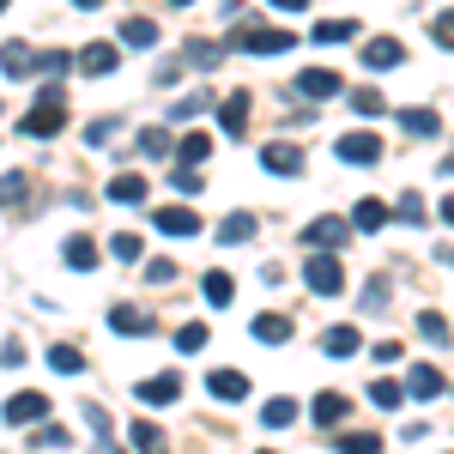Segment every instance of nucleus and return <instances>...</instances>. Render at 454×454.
I'll return each instance as SVG.
<instances>
[{
  "label": "nucleus",
  "instance_id": "obj_1",
  "mask_svg": "<svg viewBox=\"0 0 454 454\" xmlns=\"http://www.w3.org/2000/svg\"><path fill=\"white\" fill-rule=\"evenodd\" d=\"M31 140H55L61 128H67V98H61V85H49L31 109H25V121H19Z\"/></svg>",
  "mask_w": 454,
  "mask_h": 454
},
{
  "label": "nucleus",
  "instance_id": "obj_2",
  "mask_svg": "<svg viewBox=\"0 0 454 454\" xmlns=\"http://www.w3.org/2000/svg\"><path fill=\"white\" fill-rule=\"evenodd\" d=\"M237 49L243 55H291L297 36L285 31V25H237Z\"/></svg>",
  "mask_w": 454,
  "mask_h": 454
},
{
  "label": "nucleus",
  "instance_id": "obj_3",
  "mask_svg": "<svg viewBox=\"0 0 454 454\" xmlns=\"http://www.w3.org/2000/svg\"><path fill=\"white\" fill-rule=\"evenodd\" d=\"M346 243H351V224L333 218V212H321V218L303 224V248H309V254H333V248H346Z\"/></svg>",
  "mask_w": 454,
  "mask_h": 454
},
{
  "label": "nucleus",
  "instance_id": "obj_4",
  "mask_svg": "<svg viewBox=\"0 0 454 454\" xmlns=\"http://www.w3.org/2000/svg\"><path fill=\"white\" fill-rule=\"evenodd\" d=\"M303 285H309L315 297H340V291H346L340 254H309V261H303Z\"/></svg>",
  "mask_w": 454,
  "mask_h": 454
},
{
  "label": "nucleus",
  "instance_id": "obj_5",
  "mask_svg": "<svg viewBox=\"0 0 454 454\" xmlns=\"http://www.w3.org/2000/svg\"><path fill=\"white\" fill-rule=\"evenodd\" d=\"M400 394H406V400H442V394H449V376H442L436 364H412V376L400 382Z\"/></svg>",
  "mask_w": 454,
  "mask_h": 454
},
{
  "label": "nucleus",
  "instance_id": "obj_6",
  "mask_svg": "<svg viewBox=\"0 0 454 454\" xmlns=\"http://www.w3.org/2000/svg\"><path fill=\"white\" fill-rule=\"evenodd\" d=\"M73 67L85 73V79H104V73L121 67V55H115V43H85V49L73 55Z\"/></svg>",
  "mask_w": 454,
  "mask_h": 454
},
{
  "label": "nucleus",
  "instance_id": "obj_7",
  "mask_svg": "<svg viewBox=\"0 0 454 454\" xmlns=\"http://www.w3.org/2000/svg\"><path fill=\"white\" fill-rule=\"evenodd\" d=\"M0 419L6 424H49V394H12L0 406Z\"/></svg>",
  "mask_w": 454,
  "mask_h": 454
},
{
  "label": "nucleus",
  "instance_id": "obj_8",
  "mask_svg": "<svg viewBox=\"0 0 454 454\" xmlns=\"http://www.w3.org/2000/svg\"><path fill=\"white\" fill-rule=\"evenodd\" d=\"M333 152H340L346 164H382V134H340Z\"/></svg>",
  "mask_w": 454,
  "mask_h": 454
},
{
  "label": "nucleus",
  "instance_id": "obj_9",
  "mask_svg": "<svg viewBox=\"0 0 454 454\" xmlns=\"http://www.w3.org/2000/svg\"><path fill=\"white\" fill-rule=\"evenodd\" d=\"M145 194H152V188H145V176H140V170L109 176V188H104V200H109V207H140Z\"/></svg>",
  "mask_w": 454,
  "mask_h": 454
},
{
  "label": "nucleus",
  "instance_id": "obj_10",
  "mask_svg": "<svg viewBox=\"0 0 454 454\" xmlns=\"http://www.w3.org/2000/svg\"><path fill=\"white\" fill-rule=\"evenodd\" d=\"M297 91H303V98H346V79L333 67H303L297 73Z\"/></svg>",
  "mask_w": 454,
  "mask_h": 454
},
{
  "label": "nucleus",
  "instance_id": "obj_11",
  "mask_svg": "<svg viewBox=\"0 0 454 454\" xmlns=\"http://www.w3.org/2000/svg\"><path fill=\"white\" fill-rule=\"evenodd\" d=\"M152 224H158L164 237H200V212H194V207H158V212H152Z\"/></svg>",
  "mask_w": 454,
  "mask_h": 454
},
{
  "label": "nucleus",
  "instance_id": "obj_12",
  "mask_svg": "<svg viewBox=\"0 0 454 454\" xmlns=\"http://www.w3.org/2000/svg\"><path fill=\"white\" fill-rule=\"evenodd\" d=\"M261 170H267V176H303V152H297V145H285V140L261 145Z\"/></svg>",
  "mask_w": 454,
  "mask_h": 454
},
{
  "label": "nucleus",
  "instance_id": "obj_13",
  "mask_svg": "<svg viewBox=\"0 0 454 454\" xmlns=\"http://www.w3.org/2000/svg\"><path fill=\"white\" fill-rule=\"evenodd\" d=\"M400 61H406L400 36H370V43H364V67L370 73H387V67H400Z\"/></svg>",
  "mask_w": 454,
  "mask_h": 454
},
{
  "label": "nucleus",
  "instance_id": "obj_14",
  "mask_svg": "<svg viewBox=\"0 0 454 454\" xmlns=\"http://www.w3.org/2000/svg\"><path fill=\"white\" fill-rule=\"evenodd\" d=\"M207 394H212V400L243 406V400H248V376H243V370H212V376H207Z\"/></svg>",
  "mask_w": 454,
  "mask_h": 454
},
{
  "label": "nucleus",
  "instance_id": "obj_15",
  "mask_svg": "<svg viewBox=\"0 0 454 454\" xmlns=\"http://www.w3.org/2000/svg\"><path fill=\"white\" fill-rule=\"evenodd\" d=\"M176 394H182V376H170V370H164V376H145V382L134 387V400H140V406H170Z\"/></svg>",
  "mask_w": 454,
  "mask_h": 454
},
{
  "label": "nucleus",
  "instance_id": "obj_16",
  "mask_svg": "<svg viewBox=\"0 0 454 454\" xmlns=\"http://www.w3.org/2000/svg\"><path fill=\"white\" fill-rule=\"evenodd\" d=\"M109 327H115L121 340H145V333H152V315L134 309V303H115V309H109Z\"/></svg>",
  "mask_w": 454,
  "mask_h": 454
},
{
  "label": "nucleus",
  "instance_id": "obj_17",
  "mask_svg": "<svg viewBox=\"0 0 454 454\" xmlns=\"http://www.w3.org/2000/svg\"><path fill=\"white\" fill-rule=\"evenodd\" d=\"M248 333H254L261 346H285V340H291V315H279V309L254 315V321H248Z\"/></svg>",
  "mask_w": 454,
  "mask_h": 454
},
{
  "label": "nucleus",
  "instance_id": "obj_18",
  "mask_svg": "<svg viewBox=\"0 0 454 454\" xmlns=\"http://www.w3.org/2000/svg\"><path fill=\"white\" fill-rule=\"evenodd\" d=\"M200 291H207V303H212V309L237 303V279H231L224 267H212V273H200Z\"/></svg>",
  "mask_w": 454,
  "mask_h": 454
},
{
  "label": "nucleus",
  "instance_id": "obj_19",
  "mask_svg": "<svg viewBox=\"0 0 454 454\" xmlns=\"http://www.w3.org/2000/svg\"><path fill=\"white\" fill-rule=\"evenodd\" d=\"M0 67L12 73V79H31L36 73V49L31 43H6V49H0Z\"/></svg>",
  "mask_w": 454,
  "mask_h": 454
},
{
  "label": "nucleus",
  "instance_id": "obj_20",
  "mask_svg": "<svg viewBox=\"0 0 454 454\" xmlns=\"http://www.w3.org/2000/svg\"><path fill=\"white\" fill-rule=\"evenodd\" d=\"M387 218H394V212H387V200H357V207H351V231H382Z\"/></svg>",
  "mask_w": 454,
  "mask_h": 454
},
{
  "label": "nucleus",
  "instance_id": "obj_21",
  "mask_svg": "<svg viewBox=\"0 0 454 454\" xmlns=\"http://www.w3.org/2000/svg\"><path fill=\"white\" fill-rule=\"evenodd\" d=\"M61 261H67L73 273H91V267H98V243H91V237H67V243H61Z\"/></svg>",
  "mask_w": 454,
  "mask_h": 454
},
{
  "label": "nucleus",
  "instance_id": "obj_22",
  "mask_svg": "<svg viewBox=\"0 0 454 454\" xmlns=\"http://www.w3.org/2000/svg\"><path fill=\"white\" fill-rule=\"evenodd\" d=\"M128 442H134V454H170V436H164L158 424H140V419L128 430Z\"/></svg>",
  "mask_w": 454,
  "mask_h": 454
},
{
  "label": "nucleus",
  "instance_id": "obj_23",
  "mask_svg": "<svg viewBox=\"0 0 454 454\" xmlns=\"http://www.w3.org/2000/svg\"><path fill=\"white\" fill-rule=\"evenodd\" d=\"M400 128L419 134V140H436V134H442V115H436V109H400Z\"/></svg>",
  "mask_w": 454,
  "mask_h": 454
},
{
  "label": "nucleus",
  "instance_id": "obj_24",
  "mask_svg": "<svg viewBox=\"0 0 454 454\" xmlns=\"http://www.w3.org/2000/svg\"><path fill=\"white\" fill-rule=\"evenodd\" d=\"M254 231H261V218H254V212H231V218H224V224H218V243H248V237H254Z\"/></svg>",
  "mask_w": 454,
  "mask_h": 454
},
{
  "label": "nucleus",
  "instance_id": "obj_25",
  "mask_svg": "<svg viewBox=\"0 0 454 454\" xmlns=\"http://www.w3.org/2000/svg\"><path fill=\"white\" fill-rule=\"evenodd\" d=\"M309 412H315V424H321V430H333V424H346L351 406H346V394H315Z\"/></svg>",
  "mask_w": 454,
  "mask_h": 454
},
{
  "label": "nucleus",
  "instance_id": "obj_26",
  "mask_svg": "<svg viewBox=\"0 0 454 454\" xmlns=\"http://www.w3.org/2000/svg\"><path fill=\"white\" fill-rule=\"evenodd\" d=\"M321 351L327 357H351V351H364V340H357V327H327L321 333Z\"/></svg>",
  "mask_w": 454,
  "mask_h": 454
},
{
  "label": "nucleus",
  "instance_id": "obj_27",
  "mask_svg": "<svg viewBox=\"0 0 454 454\" xmlns=\"http://www.w3.org/2000/svg\"><path fill=\"white\" fill-rule=\"evenodd\" d=\"M170 152L182 158V170H200V164L212 158V140H207V134H188V140H182V145H170Z\"/></svg>",
  "mask_w": 454,
  "mask_h": 454
},
{
  "label": "nucleus",
  "instance_id": "obj_28",
  "mask_svg": "<svg viewBox=\"0 0 454 454\" xmlns=\"http://www.w3.org/2000/svg\"><path fill=\"white\" fill-rule=\"evenodd\" d=\"M218 121H224V134H243L248 128V98L237 91V98H218Z\"/></svg>",
  "mask_w": 454,
  "mask_h": 454
},
{
  "label": "nucleus",
  "instance_id": "obj_29",
  "mask_svg": "<svg viewBox=\"0 0 454 454\" xmlns=\"http://www.w3.org/2000/svg\"><path fill=\"white\" fill-rule=\"evenodd\" d=\"M121 43H128V49H152V43H158V19H140V12H134V19L121 25Z\"/></svg>",
  "mask_w": 454,
  "mask_h": 454
},
{
  "label": "nucleus",
  "instance_id": "obj_30",
  "mask_svg": "<svg viewBox=\"0 0 454 454\" xmlns=\"http://www.w3.org/2000/svg\"><path fill=\"white\" fill-rule=\"evenodd\" d=\"M261 424H267V430H291V424H297V400H267V406H261Z\"/></svg>",
  "mask_w": 454,
  "mask_h": 454
},
{
  "label": "nucleus",
  "instance_id": "obj_31",
  "mask_svg": "<svg viewBox=\"0 0 454 454\" xmlns=\"http://www.w3.org/2000/svg\"><path fill=\"white\" fill-rule=\"evenodd\" d=\"M207 109H212L207 91H188V98H176V104L164 109V115H170V121H194V115H207Z\"/></svg>",
  "mask_w": 454,
  "mask_h": 454
},
{
  "label": "nucleus",
  "instance_id": "obj_32",
  "mask_svg": "<svg viewBox=\"0 0 454 454\" xmlns=\"http://www.w3.org/2000/svg\"><path fill=\"white\" fill-rule=\"evenodd\" d=\"M182 55H188V61H194V67H200V73H212V67H218V61H224V49H218V43H207V36H194V43H188Z\"/></svg>",
  "mask_w": 454,
  "mask_h": 454
},
{
  "label": "nucleus",
  "instance_id": "obj_33",
  "mask_svg": "<svg viewBox=\"0 0 454 454\" xmlns=\"http://www.w3.org/2000/svg\"><path fill=\"white\" fill-rule=\"evenodd\" d=\"M49 370H55V376H79V370H85V351H73V346H49Z\"/></svg>",
  "mask_w": 454,
  "mask_h": 454
},
{
  "label": "nucleus",
  "instance_id": "obj_34",
  "mask_svg": "<svg viewBox=\"0 0 454 454\" xmlns=\"http://www.w3.org/2000/svg\"><path fill=\"white\" fill-rule=\"evenodd\" d=\"M351 109H357L364 121H376V115H387V98H382V91H370V85H364V91H351Z\"/></svg>",
  "mask_w": 454,
  "mask_h": 454
},
{
  "label": "nucleus",
  "instance_id": "obj_35",
  "mask_svg": "<svg viewBox=\"0 0 454 454\" xmlns=\"http://www.w3.org/2000/svg\"><path fill=\"white\" fill-rule=\"evenodd\" d=\"M25 188H31V176H25V170H6V176H0V207H19V200H25Z\"/></svg>",
  "mask_w": 454,
  "mask_h": 454
},
{
  "label": "nucleus",
  "instance_id": "obj_36",
  "mask_svg": "<svg viewBox=\"0 0 454 454\" xmlns=\"http://www.w3.org/2000/svg\"><path fill=\"white\" fill-rule=\"evenodd\" d=\"M351 36H357L351 19H321V25H315V43H351Z\"/></svg>",
  "mask_w": 454,
  "mask_h": 454
},
{
  "label": "nucleus",
  "instance_id": "obj_37",
  "mask_svg": "<svg viewBox=\"0 0 454 454\" xmlns=\"http://www.w3.org/2000/svg\"><path fill=\"white\" fill-rule=\"evenodd\" d=\"M340 454H382V436H370V430H346V436H340Z\"/></svg>",
  "mask_w": 454,
  "mask_h": 454
},
{
  "label": "nucleus",
  "instance_id": "obj_38",
  "mask_svg": "<svg viewBox=\"0 0 454 454\" xmlns=\"http://www.w3.org/2000/svg\"><path fill=\"white\" fill-rule=\"evenodd\" d=\"M419 333H424V340H430V346H449V315L424 309V315H419Z\"/></svg>",
  "mask_w": 454,
  "mask_h": 454
},
{
  "label": "nucleus",
  "instance_id": "obj_39",
  "mask_svg": "<svg viewBox=\"0 0 454 454\" xmlns=\"http://www.w3.org/2000/svg\"><path fill=\"white\" fill-rule=\"evenodd\" d=\"M207 340H212L207 321H188V327H176V351H182V357H188V351H200Z\"/></svg>",
  "mask_w": 454,
  "mask_h": 454
},
{
  "label": "nucleus",
  "instance_id": "obj_40",
  "mask_svg": "<svg viewBox=\"0 0 454 454\" xmlns=\"http://www.w3.org/2000/svg\"><path fill=\"white\" fill-rule=\"evenodd\" d=\"M140 158H170V134L164 128H140Z\"/></svg>",
  "mask_w": 454,
  "mask_h": 454
},
{
  "label": "nucleus",
  "instance_id": "obj_41",
  "mask_svg": "<svg viewBox=\"0 0 454 454\" xmlns=\"http://www.w3.org/2000/svg\"><path fill=\"white\" fill-rule=\"evenodd\" d=\"M357 309H364V315H376V309H387V279H382V273H376V279L364 285V297H357Z\"/></svg>",
  "mask_w": 454,
  "mask_h": 454
},
{
  "label": "nucleus",
  "instance_id": "obj_42",
  "mask_svg": "<svg viewBox=\"0 0 454 454\" xmlns=\"http://www.w3.org/2000/svg\"><path fill=\"white\" fill-rule=\"evenodd\" d=\"M370 400H376L382 412H394V406H400L406 394H400V382H387V376H376V387H370Z\"/></svg>",
  "mask_w": 454,
  "mask_h": 454
},
{
  "label": "nucleus",
  "instance_id": "obj_43",
  "mask_svg": "<svg viewBox=\"0 0 454 454\" xmlns=\"http://www.w3.org/2000/svg\"><path fill=\"white\" fill-rule=\"evenodd\" d=\"M140 237H134V231H121V237H115V243H109V254H115V261H140Z\"/></svg>",
  "mask_w": 454,
  "mask_h": 454
},
{
  "label": "nucleus",
  "instance_id": "obj_44",
  "mask_svg": "<svg viewBox=\"0 0 454 454\" xmlns=\"http://www.w3.org/2000/svg\"><path fill=\"white\" fill-rule=\"evenodd\" d=\"M115 128H121L115 115H104V121H91V128H85V145H104V140H115Z\"/></svg>",
  "mask_w": 454,
  "mask_h": 454
},
{
  "label": "nucleus",
  "instance_id": "obj_45",
  "mask_svg": "<svg viewBox=\"0 0 454 454\" xmlns=\"http://www.w3.org/2000/svg\"><path fill=\"white\" fill-rule=\"evenodd\" d=\"M73 436L67 430H61V424H43V430H36V449H67Z\"/></svg>",
  "mask_w": 454,
  "mask_h": 454
},
{
  "label": "nucleus",
  "instance_id": "obj_46",
  "mask_svg": "<svg viewBox=\"0 0 454 454\" xmlns=\"http://www.w3.org/2000/svg\"><path fill=\"white\" fill-rule=\"evenodd\" d=\"M36 67L49 73V79H61V73L73 67V55H61V49H55V55H36Z\"/></svg>",
  "mask_w": 454,
  "mask_h": 454
},
{
  "label": "nucleus",
  "instance_id": "obj_47",
  "mask_svg": "<svg viewBox=\"0 0 454 454\" xmlns=\"http://www.w3.org/2000/svg\"><path fill=\"white\" fill-rule=\"evenodd\" d=\"M145 279H152V285H170L176 279V261H164V254H158V261H145Z\"/></svg>",
  "mask_w": 454,
  "mask_h": 454
},
{
  "label": "nucleus",
  "instance_id": "obj_48",
  "mask_svg": "<svg viewBox=\"0 0 454 454\" xmlns=\"http://www.w3.org/2000/svg\"><path fill=\"white\" fill-rule=\"evenodd\" d=\"M430 36H436V49H449V43H454V12H436V25H430Z\"/></svg>",
  "mask_w": 454,
  "mask_h": 454
},
{
  "label": "nucleus",
  "instance_id": "obj_49",
  "mask_svg": "<svg viewBox=\"0 0 454 454\" xmlns=\"http://www.w3.org/2000/svg\"><path fill=\"white\" fill-rule=\"evenodd\" d=\"M387 212H400L406 224H424V207H419V194H400V207H387Z\"/></svg>",
  "mask_w": 454,
  "mask_h": 454
},
{
  "label": "nucleus",
  "instance_id": "obj_50",
  "mask_svg": "<svg viewBox=\"0 0 454 454\" xmlns=\"http://www.w3.org/2000/svg\"><path fill=\"white\" fill-rule=\"evenodd\" d=\"M85 424H91V436H109V412H104V406H91V400H85Z\"/></svg>",
  "mask_w": 454,
  "mask_h": 454
},
{
  "label": "nucleus",
  "instance_id": "obj_51",
  "mask_svg": "<svg viewBox=\"0 0 454 454\" xmlns=\"http://www.w3.org/2000/svg\"><path fill=\"white\" fill-rule=\"evenodd\" d=\"M370 357H376V364H400V346H394V340H376Z\"/></svg>",
  "mask_w": 454,
  "mask_h": 454
},
{
  "label": "nucleus",
  "instance_id": "obj_52",
  "mask_svg": "<svg viewBox=\"0 0 454 454\" xmlns=\"http://www.w3.org/2000/svg\"><path fill=\"white\" fill-rule=\"evenodd\" d=\"M176 188H182V194H200V170H182V164H176Z\"/></svg>",
  "mask_w": 454,
  "mask_h": 454
},
{
  "label": "nucleus",
  "instance_id": "obj_53",
  "mask_svg": "<svg viewBox=\"0 0 454 454\" xmlns=\"http://www.w3.org/2000/svg\"><path fill=\"white\" fill-rule=\"evenodd\" d=\"M261 454H273V449H261Z\"/></svg>",
  "mask_w": 454,
  "mask_h": 454
}]
</instances>
